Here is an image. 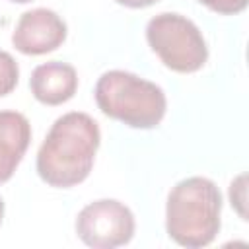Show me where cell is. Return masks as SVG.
<instances>
[{"label": "cell", "mask_w": 249, "mask_h": 249, "mask_svg": "<svg viewBox=\"0 0 249 249\" xmlns=\"http://www.w3.org/2000/svg\"><path fill=\"white\" fill-rule=\"evenodd\" d=\"M10 2H18V4H25V2H31V0H10Z\"/></svg>", "instance_id": "obj_14"}, {"label": "cell", "mask_w": 249, "mask_h": 249, "mask_svg": "<svg viewBox=\"0 0 249 249\" xmlns=\"http://www.w3.org/2000/svg\"><path fill=\"white\" fill-rule=\"evenodd\" d=\"M78 237L93 249L124 245L134 235V216L115 198H99L84 206L76 218Z\"/></svg>", "instance_id": "obj_5"}, {"label": "cell", "mask_w": 249, "mask_h": 249, "mask_svg": "<svg viewBox=\"0 0 249 249\" xmlns=\"http://www.w3.org/2000/svg\"><path fill=\"white\" fill-rule=\"evenodd\" d=\"M243 183H245V175H239L235 181H231V185H230V198H231V206L235 204L237 212L245 218V210H243V202H245V187H243Z\"/></svg>", "instance_id": "obj_11"}, {"label": "cell", "mask_w": 249, "mask_h": 249, "mask_svg": "<svg viewBox=\"0 0 249 249\" xmlns=\"http://www.w3.org/2000/svg\"><path fill=\"white\" fill-rule=\"evenodd\" d=\"M198 2L204 4L206 8H210L212 12L224 14V16L239 14V12H243L245 6H247V0H198Z\"/></svg>", "instance_id": "obj_10"}, {"label": "cell", "mask_w": 249, "mask_h": 249, "mask_svg": "<svg viewBox=\"0 0 249 249\" xmlns=\"http://www.w3.org/2000/svg\"><path fill=\"white\" fill-rule=\"evenodd\" d=\"M31 93L45 105H60L68 101L78 89V74L72 64L51 60L39 64L29 78Z\"/></svg>", "instance_id": "obj_7"}, {"label": "cell", "mask_w": 249, "mask_h": 249, "mask_svg": "<svg viewBox=\"0 0 249 249\" xmlns=\"http://www.w3.org/2000/svg\"><path fill=\"white\" fill-rule=\"evenodd\" d=\"M146 39L161 62L175 72H196L208 58V47L200 29L185 16L163 12L146 25Z\"/></svg>", "instance_id": "obj_4"}, {"label": "cell", "mask_w": 249, "mask_h": 249, "mask_svg": "<svg viewBox=\"0 0 249 249\" xmlns=\"http://www.w3.org/2000/svg\"><path fill=\"white\" fill-rule=\"evenodd\" d=\"M31 142V124L18 111H0V185L19 165Z\"/></svg>", "instance_id": "obj_8"}, {"label": "cell", "mask_w": 249, "mask_h": 249, "mask_svg": "<svg viewBox=\"0 0 249 249\" xmlns=\"http://www.w3.org/2000/svg\"><path fill=\"white\" fill-rule=\"evenodd\" d=\"M19 78V68L14 56L6 51H0V97L8 95Z\"/></svg>", "instance_id": "obj_9"}, {"label": "cell", "mask_w": 249, "mask_h": 249, "mask_svg": "<svg viewBox=\"0 0 249 249\" xmlns=\"http://www.w3.org/2000/svg\"><path fill=\"white\" fill-rule=\"evenodd\" d=\"M117 2L123 6H128V8H146V6L156 4L158 0H117Z\"/></svg>", "instance_id": "obj_12"}, {"label": "cell", "mask_w": 249, "mask_h": 249, "mask_svg": "<svg viewBox=\"0 0 249 249\" xmlns=\"http://www.w3.org/2000/svg\"><path fill=\"white\" fill-rule=\"evenodd\" d=\"M2 218H4V200L0 196V224H2Z\"/></svg>", "instance_id": "obj_13"}, {"label": "cell", "mask_w": 249, "mask_h": 249, "mask_svg": "<svg viewBox=\"0 0 249 249\" xmlns=\"http://www.w3.org/2000/svg\"><path fill=\"white\" fill-rule=\"evenodd\" d=\"M64 39L66 23L56 12L49 8H35L21 14L12 33L14 47L23 54L51 53L58 49Z\"/></svg>", "instance_id": "obj_6"}, {"label": "cell", "mask_w": 249, "mask_h": 249, "mask_svg": "<svg viewBox=\"0 0 249 249\" xmlns=\"http://www.w3.org/2000/svg\"><path fill=\"white\" fill-rule=\"evenodd\" d=\"M101 132L93 117L70 111L58 117L37 152V173L51 187H74L82 183L95 160Z\"/></svg>", "instance_id": "obj_1"}, {"label": "cell", "mask_w": 249, "mask_h": 249, "mask_svg": "<svg viewBox=\"0 0 249 249\" xmlns=\"http://www.w3.org/2000/svg\"><path fill=\"white\" fill-rule=\"evenodd\" d=\"M222 193L206 177H187L167 195L165 230L169 237L189 249L210 245L220 231Z\"/></svg>", "instance_id": "obj_2"}, {"label": "cell", "mask_w": 249, "mask_h": 249, "mask_svg": "<svg viewBox=\"0 0 249 249\" xmlns=\"http://www.w3.org/2000/svg\"><path fill=\"white\" fill-rule=\"evenodd\" d=\"M97 107L111 119L132 128H154L165 115L163 89L132 72H103L93 89Z\"/></svg>", "instance_id": "obj_3"}]
</instances>
